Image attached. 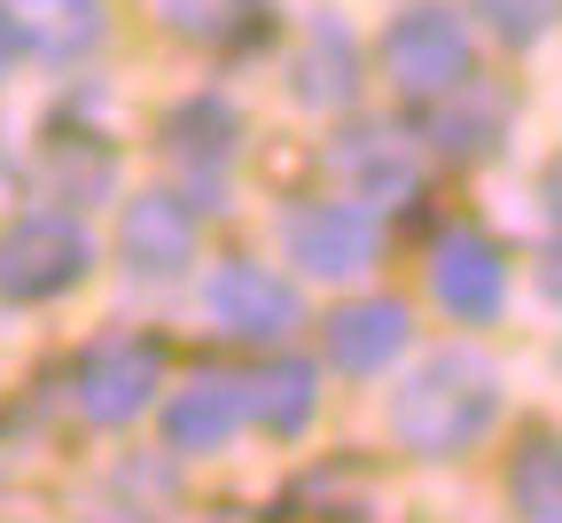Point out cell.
<instances>
[{
    "mask_svg": "<svg viewBox=\"0 0 562 523\" xmlns=\"http://www.w3.org/2000/svg\"><path fill=\"white\" fill-rule=\"evenodd\" d=\"M243 437V376L227 367H195V376L165 399V445L172 454H227Z\"/></svg>",
    "mask_w": 562,
    "mask_h": 523,
    "instance_id": "cell-11",
    "label": "cell"
},
{
    "mask_svg": "<svg viewBox=\"0 0 562 523\" xmlns=\"http://www.w3.org/2000/svg\"><path fill=\"white\" fill-rule=\"evenodd\" d=\"M414 344V313L398 297H351L328 313V359L344 376H391V359H406Z\"/></svg>",
    "mask_w": 562,
    "mask_h": 523,
    "instance_id": "cell-14",
    "label": "cell"
},
{
    "mask_svg": "<svg viewBox=\"0 0 562 523\" xmlns=\"http://www.w3.org/2000/svg\"><path fill=\"white\" fill-rule=\"evenodd\" d=\"M430 297H438V313H453L461 329L501 321V305H508V251L492 243L484 227L438 235V251H430Z\"/></svg>",
    "mask_w": 562,
    "mask_h": 523,
    "instance_id": "cell-7",
    "label": "cell"
},
{
    "mask_svg": "<svg viewBox=\"0 0 562 523\" xmlns=\"http://www.w3.org/2000/svg\"><path fill=\"white\" fill-rule=\"evenodd\" d=\"M94 274V243L70 211H32L0 227V297L9 305H55Z\"/></svg>",
    "mask_w": 562,
    "mask_h": 523,
    "instance_id": "cell-2",
    "label": "cell"
},
{
    "mask_svg": "<svg viewBox=\"0 0 562 523\" xmlns=\"http://www.w3.org/2000/svg\"><path fill=\"white\" fill-rule=\"evenodd\" d=\"M203 305L243 344H281V336H297V321H305V297L273 266H258V258H227L220 274L203 281Z\"/></svg>",
    "mask_w": 562,
    "mask_h": 523,
    "instance_id": "cell-6",
    "label": "cell"
},
{
    "mask_svg": "<svg viewBox=\"0 0 562 523\" xmlns=\"http://www.w3.org/2000/svg\"><path fill=\"white\" fill-rule=\"evenodd\" d=\"M383 70L406 102H430L446 87H461L476 70V47H469V24L446 9V0H414V9L391 16L383 32Z\"/></svg>",
    "mask_w": 562,
    "mask_h": 523,
    "instance_id": "cell-3",
    "label": "cell"
},
{
    "mask_svg": "<svg viewBox=\"0 0 562 523\" xmlns=\"http://www.w3.org/2000/svg\"><path fill=\"white\" fill-rule=\"evenodd\" d=\"M422 133H430L438 157L476 165V157H492V148L508 141V94H501V87H484L476 70H469L461 87H446V94L422 102Z\"/></svg>",
    "mask_w": 562,
    "mask_h": 523,
    "instance_id": "cell-13",
    "label": "cell"
},
{
    "mask_svg": "<svg viewBox=\"0 0 562 523\" xmlns=\"http://www.w3.org/2000/svg\"><path fill=\"white\" fill-rule=\"evenodd\" d=\"M508 383L476 344H446L430 359H414V376L391 391V437L422 461H461L501 430Z\"/></svg>",
    "mask_w": 562,
    "mask_h": 523,
    "instance_id": "cell-1",
    "label": "cell"
},
{
    "mask_svg": "<svg viewBox=\"0 0 562 523\" xmlns=\"http://www.w3.org/2000/svg\"><path fill=\"white\" fill-rule=\"evenodd\" d=\"M24 55V32H16V9H9V0H0V70H9Z\"/></svg>",
    "mask_w": 562,
    "mask_h": 523,
    "instance_id": "cell-21",
    "label": "cell"
},
{
    "mask_svg": "<svg viewBox=\"0 0 562 523\" xmlns=\"http://www.w3.org/2000/svg\"><path fill=\"white\" fill-rule=\"evenodd\" d=\"M290 102L313 118H344L360 102V40L344 16H313L297 55H290Z\"/></svg>",
    "mask_w": 562,
    "mask_h": 523,
    "instance_id": "cell-10",
    "label": "cell"
},
{
    "mask_svg": "<svg viewBox=\"0 0 562 523\" xmlns=\"http://www.w3.org/2000/svg\"><path fill=\"white\" fill-rule=\"evenodd\" d=\"M40 188H47V203H70V211H87V203H102L110 188H117V157L94 141V133H79V141H40Z\"/></svg>",
    "mask_w": 562,
    "mask_h": 523,
    "instance_id": "cell-17",
    "label": "cell"
},
{
    "mask_svg": "<svg viewBox=\"0 0 562 523\" xmlns=\"http://www.w3.org/2000/svg\"><path fill=\"white\" fill-rule=\"evenodd\" d=\"M321 414V376L305 359H266L258 376H243V422H258L266 437H297Z\"/></svg>",
    "mask_w": 562,
    "mask_h": 523,
    "instance_id": "cell-16",
    "label": "cell"
},
{
    "mask_svg": "<svg viewBox=\"0 0 562 523\" xmlns=\"http://www.w3.org/2000/svg\"><path fill=\"white\" fill-rule=\"evenodd\" d=\"M157 16L188 47H250L273 24V0H157Z\"/></svg>",
    "mask_w": 562,
    "mask_h": 523,
    "instance_id": "cell-18",
    "label": "cell"
},
{
    "mask_svg": "<svg viewBox=\"0 0 562 523\" xmlns=\"http://www.w3.org/2000/svg\"><path fill=\"white\" fill-rule=\"evenodd\" d=\"M235 148H243V110L227 94H188L165 110V157L195 180L203 203H220V188L235 173Z\"/></svg>",
    "mask_w": 562,
    "mask_h": 523,
    "instance_id": "cell-8",
    "label": "cell"
},
{
    "mask_svg": "<svg viewBox=\"0 0 562 523\" xmlns=\"http://www.w3.org/2000/svg\"><path fill=\"white\" fill-rule=\"evenodd\" d=\"M469 16L501 40V47H539L547 32H554V0H469Z\"/></svg>",
    "mask_w": 562,
    "mask_h": 523,
    "instance_id": "cell-20",
    "label": "cell"
},
{
    "mask_svg": "<svg viewBox=\"0 0 562 523\" xmlns=\"http://www.w3.org/2000/svg\"><path fill=\"white\" fill-rule=\"evenodd\" d=\"M281 251L313 281H360L383 258V227H375L368 203H328L321 196V203H297L281 219Z\"/></svg>",
    "mask_w": 562,
    "mask_h": 523,
    "instance_id": "cell-5",
    "label": "cell"
},
{
    "mask_svg": "<svg viewBox=\"0 0 562 523\" xmlns=\"http://www.w3.org/2000/svg\"><path fill=\"white\" fill-rule=\"evenodd\" d=\"M16 32L40 63H87L110 40V0H16Z\"/></svg>",
    "mask_w": 562,
    "mask_h": 523,
    "instance_id": "cell-15",
    "label": "cell"
},
{
    "mask_svg": "<svg viewBox=\"0 0 562 523\" xmlns=\"http://www.w3.org/2000/svg\"><path fill=\"white\" fill-rule=\"evenodd\" d=\"M117 258L140 281H180L195 266V203L172 188H140L117 219Z\"/></svg>",
    "mask_w": 562,
    "mask_h": 523,
    "instance_id": "cell-9",
    "label": "cell"
},
{
    "mask_svg": "<svg viewBox=\"0 0 562 523\" xmlns=\"http://www.w3.org/2000/svg\"><path fill=\"white\" fill-rule=\"evenodd\" d=\"M328 165L360 203H414L422 196V157H414V141L398 125H351L328 148Z\"/></svg>",
    "mask_w": 562,
    "mask_h": 523,
    "instance_id": "cell-12",
    "label": "cell"
},
{
    "mask_svg": "<svg viewBox=\"0 0 562 523\" xmlns=\"http://www.w3.org/2000/svg\"><path fill=\"white\" fill-rule=\"evenodd\" d=\"M508 500L524 523H562V454H554V437L531 430L516 445V461H508Z\"/></svg>",
    "mask_w": 562,
    "mask_h": 523,
    "instance_id": "cell-19",
    "label": "cell"
},
{
    "mask_svg": "<svg viewBox=\"0 0 562 523\" xmlns=\"http://www.w3.org/2000/svg\"><path fill=\"white\" fill-rule=\"evenodd\" d=\"M157 391H165V344H157V336H140V329L87 344L79 376H70V399H79V414H87L94 430H125V422H140V414L157 407Z\"/></svg>",
    "mask_w": 562,
    "mask_h": 523,
    "instance_id": "cell-4",
    "label": "cell"
}]
</instances>
